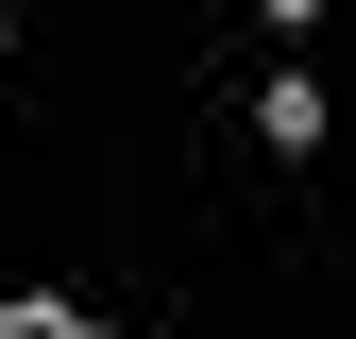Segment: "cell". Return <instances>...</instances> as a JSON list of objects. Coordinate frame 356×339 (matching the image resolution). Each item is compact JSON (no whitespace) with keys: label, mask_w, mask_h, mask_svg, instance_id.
Listing matches in <instances>:
<instances>
[{"label":"cell","mask_w":356,"mask_h":339,"mask_svg":"<svg viewBox=\"0 0 356 339\" xmlns=\"http://www.w3.org/2000/svg\"><path fill=\"white\" fill-rule=\"evenodd\" d=\"M0 339H119V322H85V306H0Z\"/></svg>","instance_id":"6da1fadb"}]
</instances>
